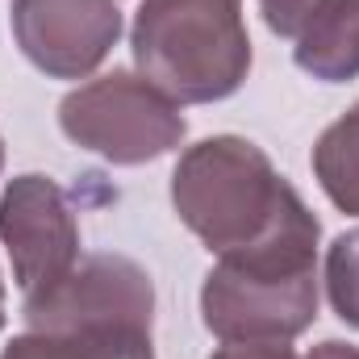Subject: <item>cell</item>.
<instances>
[{"mask_svg":"<svg viewBox=\"0 0 359 359\" xmlns=\"http://www.w3.org/2000/svg\"><path fill=\"white\" fill-rule=\"evenodd\" d=\"M0 359H155L151 330L138 326H67V330H25Z\"/></svg>","mask_w":359,"mask_h":359,"instance_id":"9","label":"cell"},{"mask_svg":"<svg viewBox=\"0 0 359 359\" xmlns=\"http://www.w3.org/2000/svg\"><path fill=\"white\" fill-rule=\"evenodd\" d=\"M180 222L217 255H243L288 234H322L301 192L276 172L264 147L238 134H213L180 155L172 172Z\"/></svg>","mask_w":359,"mask_h":359,"instance_id":"1","label":"cell"},{"mask_svg":"<svg viewBox=\"0 0 359 359\" xmlns=\"http://www.w3.org/2000/svg\"><path fill=\"white\" fill-rule=\"evenodd\" d=\"M0 168H4V142H0Z\"/></svg>","mask_w":359,"mask_h":359,"instance_id":"16","label":"cell"},{"mask_svg":"<svg viewBox=\"0 0 359 359\" xmlns=\"http://www.w3.org/2000/svg\"><path fill=\"white\" fill-rule=\"evenodd\" d=\"M134 67L176 104H213L247 84L243 0H142L130 29Z\"/></svg>","mask_w":359,"mask_h":359,"instance_id":"2","label":"cell"},{"mask_svg":"<svg viewBox=\"0 0 359 359\" xmlns=\"http://www.w3.org/2000/svg\"><path fill=\"white\" fill-rule=\"evenodd\" d=\"M209 359H301L288 343H226Z\"/></svg>","mask_w":359,"mask_h":359,"instance_id":"13","label":"cell"},{"mask_svg":"<svg viewBox=\"0 0 359 359\" xmlns=\"http://www.w3.org/2000/svg\"><path fill=\"white\" fill-rule=\"evenodd\" d=\"M21 318L29 330H67V326H155V284L151 271L130 255H80V264L59 284L38 297H25Z\"/></svg>","mask_w":359,"mask_h":359,"instance_id":"5","label":"cell"},{"mask_svg":"<svg viewBox=\"0 0 359 359\" xmlns=\"http://www.w3.org/2000/svg\"><path fill=\"white\" fill-rule=\"evenodd\" d=\"M326 297L334 313L359 330V226L326 247Z\"/></svg>","mask_w":359,"mask_h":359,"instance_id":"11","label":"cell"},{"mask_svg":"<svg viewBox=\"0 0 359 359\" xmlns=\"http://www.w3.org/2000/svg\"><path fill=\"white\" fill-rule=\"evenodd\" d=\"M0 330H4V276H0Z\"/></svg>","mask_w":359,"mask_h":359,"instance_id":"15","label":"cell"},{"mask_svg":"<svg viewBox=\"0 0 359 359\" xmlns=\"http://www.w3.org/2000/svg\"><path fill=\"white\" fill-rule=\"evenodd\" d=\"M326 0H259V13H264V25H268L276 38H292L309 25V17L322 8Z\"/></svg>","mask_w":359,"mask_h":359,"instance_id":"12","label":"cell"},{"mask_svg":"<svg viewBox=\"0 0 359 359\" xmlns=\"http://www.w3.org/2000/svg\"><path fill=\"white\" fill-rule=\"evenodd\" d=\"M17 50L50 80H88L121 38L117 0H13Z\"/></svg>","mask_w":359,"mask_h":359,"instance_id":"7","label":"cell"},{"mask_svg":"<svg viewBox=\"0 0 359 359\" xmlns=\"http://www.w3.org/2000/svg\"><path fill=\"white\" fill-rule=\"evenodd\" d=\"M0 243L21 297H38L80 264V222L50 176H13L0 196Z\"/></svg>","mask_w":359,"mask_h":359,"instance_id":"6","label":"cell"},{"mask_svg":"<svg viewBox=\"0 0 359 359\" xmlns=\"http://www.w3.org/2000/svg\"><path fill=\"white\" fill-rule=\"evenodd\" d=\"M313 176L343 213L359 217V104L322 130L313 147Z\"/></svg>","mask_w":359,"mask_h":359,"instance_id":"10","label":"cell"},{"mask_svg":"<svg viewBox=\"0 0 359 359\" xmlns=\"http://www.w3.org/2000/svg\"><path fill=\"white\" fill-rule=\"evenodd\" d=\"M318 238L288 234L217 259L201 284L205 330L222 343H292L318 318Z\"/></svg>","mask_w":359,"mask_h":359,"instance_id":"3","label":"cell"},{"mask_svg":"<svg viewBox=\"0 0 359 359\" xmlns=\"http://www.w3.org/2000/svg\"><path fill=\"white\" fill-rule=\"evenodd\" d=\"M305 359H359V347H351V343H339V339H326V343H318V347H313Z\"/></svg>","mask_w":359,"mask_h":359,"instance_id":"14","label":"cell"},{"mask_svg":"<svg viewBox=\"0 0 359 359\" xmlns=\"http://www.w3.org/2000/svg\"><path fill=\"white\" fill-rule=\"evenodd\" d=\"M59 130L117 168H142L172 155L188 121L180 104L134 72H104L59 100Z\"/></svg>","mask_w":359,"mask_h":359,"instance_id":"4","label":"cell"},{"mask_svg":"<svg viewBox=\"0 0 359 359\" xmlns=\"http://www.w3.org/2000/svg\"><path fill=\"white\" fill-rule=\"evenodd\" d=\"M292 59L322 84H347L359 76V0H326L297 34Z\"/></svg>","mask_w":359,"mask_h":359,"instance_id":"8","label":"cell"}]
</instances>
